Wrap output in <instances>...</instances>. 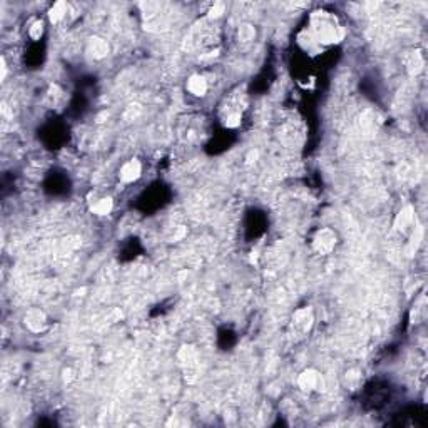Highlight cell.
<instances>
[{"mask_svg": "<svg viewBox=\"0 0 428 428\" xmlns=\"http://www.w3.org/2000/svg\"><path fill=\"white\" fill-rule=\"evenodd\" d=\"M67 10H69V6L66 2H56L48 10V18H50L52 24H59L60 20H64L67 16Z\"/></svg>", "mask_w": 428, "mask_h": 428, "instance_id": "cell-7", "label": "cell"}, {"mask_svg": "<svg viewBox=\"0 0 428 428\" xmlns=\"http://www.w3.org/2000/svg\"><path fill=\"white\" fill-rule=\"evenodd\" d=\"M344 38V28L336 22V18L326 12H316L311 17V27L308 30L304 47L310 50L334 46Z\"/></svg>", "mask_w": 428, "mask_h": 428, "instance_id": "cell-1", "label": "cell"}, {"mask_svg": "<svg viewBox=\"0 0 428 428\" xmlns=\"http://www.w3.org/2000/svg\"><path fill=\"white\" fill-rule=\"evenodd\" d=\"M224 124H226V128H230V129L238 128V126L241 124V114L240 112H230L228 114V118L224 119Z\"/></svg>", "mask_w": 428, "mask_h": 428, "instance_id": "cell-12", "label": "cell"}, {"mask_svg": "<svg viewBox=\"0 0 428 428\" xmlns=\"http://www.w3.org/2000/svg\"><path fill=\"white\" fill-rule=\"evenodd\" d=\"M28 36H30L32 40H40L44 36V22L42 20H36L32 24V27L28 28Z\"/></svg>", "mask_w": 428, "mask_h": 428, "instance_id": "cell-11", "label": "cell"}, {"mask_svg": "<svg viewBox=\"0 0 428 428\" xmlns=\"http://www.w3.org/2000/svg\"><path fill=\"white\" fill-rule=\"evenodd\" d=\"M112 208H114L112 199L102 198V199H99V201L94 204V206H92V212L97 214V216H107V214L112 211Z\"/></svg>", "mask_w": 428, "mask_h": 428, "instance_id": "cell-8", "label": "cell"}, {"mask_svg": "<svg viewBox=\"0 0 428 428\" xmlns=\"http://www.w3.org/2000/svg\"><path fill=\"white\" fill-rule=\"evenodd\" d=\"M413 220H415V211H413L412 206H405L400 211V214L396 216V221H395V228L396 230H406L408 226L412 224Z\"/></svg>", "mask_w": 428, "mask_h": 428, "instance_id": "cell-6", "label": "cell"}, {"mask_svg": "<svg viewBox=\"0 0 428 428\" xmlns=\"http://www.w3.org/2000/svg\"><path fill=\"white\" fill-rule=\"evenodd\" d=\"M298 385L303 392H316L323 386V378L316 370H304L298 378Z\"/></svg>", "mask_w": 428, "mask_h": 428, "instance_id": "cell-2", "label": "cell"}, {"mask_svg": "<svg viewBox=\"0 0 428 428\" xmlns=\"http://www.w3.org/2000/svg\"><path fill=\"white\" fill-rule=\"evenodd\" d=\"M334 244H336V236H334V232L330 230L320 231L313 241V248L320 252V254H330V252L333 251Z\"/></svg>", "mask_w": 428, "mask_h": 428, "instance_id": "cell-3", "label": "cell"}, {"mask_svg": "<svg viewBox=\"0 0 428 428\" xmlns=\"http://www.w3.org/2000/svg\"><path fill=\"white\" fill-rule=\"evenodd\" d=\"M188 90L196 97H204L208 92V80L202 76H192L188 82Z\"/></svg>", "mask_w": 428, "mask_h": 428, "instance_id": "cell-5", "label": "cell"}, {"mask_svg": "<svg viewBox=\"0 0 428 428\" xmlns=\"http://www.w3.org/2000/svg\"><path fill=\"white\" fill-rule=\"evenodd\" d=\"M90 52H92V56L97 57V59H102V57H106L107 54H109V46H107V42L102 40V38H92Z\"/></svg>", "mask_w": 428, "mask_h": 428, "instance_id": "cell-9", "label": "cell"}, {"mask_svg": "<svg viewBox=\"0 0 428 428\" xmlns=\"http://www.w3.org/2000/svg\"><path fill=\"white\" fill-rule=\"evenodd\" d=\"M0 80H6V77H7V62H6V57H2V59H0Z\"/></svg>", "mask_w": 428, "mask_h": 428, "instance_id": "cell-14", "label": "cell"}, {"mask_svg": "<svg viewBox=\"0 0 428 428\" xmlns=\"http://www.w3.org/2000/svg\"><path fill=\"white\" fill-rule=\"evenodd\" d=\"M140 174H142V166H140V162L138 159H130L124 164L122 168H120L119 178L122 182L130 184V182L138 181V179L140 178Z\"/></svg>", "mask_w": 428, "mask_h": 428, "instance_id": "cell-4", "label": "cell"}, {"mask_svg": "<svg viewBox=\"0 0 428 428\" xmlns=\"http://www.w3.org/2000/svg\"><path fill=\"white\" fill-rule=\"evenodd\" d=\"M311 320H313V318H311L310 310H301L294 316V326L301 328L303 332H308L310 326H311Z\"/></svg>", "mask_w": 428, "mask_h": 428, "instance_id": "cell-10", "label": "cell"}, {"mask_svg": "<svg viewBox=\"0 0 428 428\" xmlns=\"http://www.w3.org/2000/svg\"><path fill=\"white\" fill-rule=\"evenodd\" d=\"M221 14H224V4H216V6H214L211 10H209V17H220Z\"/></svg>", "mask_w": 428, "mask_h": 428, "instance_id": "cell-13", "label": "cell"}]
</instances>
